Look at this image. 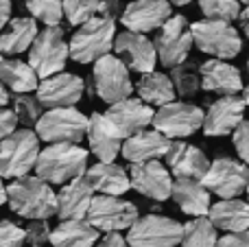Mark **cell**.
<instances>
[{"label": "cell", "instance_id": "1", "mask_svg": "<svg viewBox=\"0 0 249 247\" xmlns=\"http://www.w3.org/2000/svg\"><path fill=\"white\" fill-rule=\"evenodd\" d=\"M7 204L24 219H51L57 214V193L37 175H22L7 186Z\"/></svg>", "mask_w": 249, "mask_h": 247}, {"label": "cell", "instance_id": "2", "mask_svg": "<svg viewBox=\"0 0 249 247\" xmlns=\"http://www.w3.org/2000/svg\"><path fill=\"white\" fill-rule=\"evenodd\" d=\"M88 169V151L74 142H51L39 149L35 175L48 184H61L83 175Z\"/></svg>", "mask_w": 249, "mask_h": 247}, {"label": "cell", "instance_id": "3", "mask_svg": "<svg viewBox=\"0 0 249 247\" xmlns=\"http://www.w3.org/2000/svg\"><path fill=\"white\" fill-rule=\"evenodd\" d=\"M116 39V20L96 13L88 22L79 24L77 33L70 37V59L77 64H94L99 57L112 53Z\"/></svg>", "mask_w": 249, "mask_h": 247}, {"label": "cell", "instance_id": "4", "mask_svg": "<svg viewBox=\"0 0 249 247\" xmlns=\"http://www.w3.org/2000/svg\"><path fill=\"white\" fill-rule=\"evenodd\" d=\"M39 156V136L33 129H16L0 140V177L16 179L35 169Z\"/></svg>", "mask_w": 249, "mask_h": 247}, {"label": "cell", "instance_id": "5", "mask_svg": "<svg viewBox=\"0 0 249 247\" xmlns=\"http://www.w3.org/2000/svg\"><path fill=\"white\" fill-rule=\"evenodd\" d=\"M193 44L206 55L216 59H234L243 48V39L232 22L228 20H206L190 24Z\"/></svg>", "mask_w": 249, "mask_h": 247}, {"label": "cell", "instance_id": "6", "mask_svg": "<svg viewBox=\"0 0 249 247\" xmlns=\"http://www.w3.org/2000/svg\"><path fill=\"white\" fill-rule=\"evenodd\" d=\"M68 57V42H66L64 29L59 24L46 26L42 33H37V37L33 39V44L29 48V64L37 72L39 79L61 72L66 68Z\"/></svg>", "mask_w": 249, "mask_h": 247}, {"label": "cell", "instance_id": "7", "mask_svg": "<svg viewBox=\"0 0 249 247\" xmlns=\"http://www.w3.org/2000/svg\"><path fill=\"white\" fill-rule=\"evenodd\" d=\"M88 116L77 107H51L35 123V134L44 142H74L79 144L86 138Z\"/></svg>", "mask_w": 249, "mask_h": 247}, {"label": "cell", "instance_id": "8", "mask_svg": "<svg viewBox=\"0 0 249 247\" xmlns=\"http://www.w3.org/2000/svg\"><path fill=\"white\" fill-rule=\"evenodd\" d=\"M181 232L184 226L175 219L151 212L133 221L127 243L129 247H177V243H181Z\"/></svg>", "mask_w": 249, "mask_h": 247}, {"label": "cell", "instance_id": "9", "mask_svg": "<svg viewBox=\"0 0 249 247\" xmlns=\"http://www.w3.org/2000/svg\"><path fill=\"white\" fill-rule=\"evenodd\" d=\"M92 81H94V90L99 94V99H103L109 105L121 99H127L133 92L129 68L124 66V61L121 57L109 55V53L94 61Z\"/></svg>", "mask_w": 249, "mask_h": 247}, {"label": "cell", "instance_id": "10", "mask_svg": "<svg viewBox=\"0 0 249 247\" xmlns=\"http://www.w3.org/2000/svg\"><path fill=\"white\" fill-rule=\"evenodd\" d=\"M158 59L162 66L173 68L188 59V53L193 48V31L184 16H171L158 29V35L153 39Z\"/></svg>", "mask_w": 249, "mask_h": 247}, {"label": "cell", "instance_id": "11", "mask_svg": "<svg viewBox=\"0 0 249 247\" xmlns=\"http://www.w3.org/2000/svg\"><path fill=\"white\" fill-rule=\"evenodd\" d=\"M201 184L221 199H232L245 193L249 184V166L243 160L238 162L234 158L221 156L210 162L206 175L201 177Z\"/></svg>", "mask_w": 249, "mask_h": 247}, {"label": "cell", "instance_id": "12", "mask_svg": "<svg viewBox=\"0 0 249 247\" xmlns=\"http://www.w3.org/2000/svg\"><path fill=\"white\" fill-rule=\"evenodd\" d=\"M153 129L162 131L168 138H188L203 127V109L184 101H171L160 105L151 121Z\"/></svg>", "mask_w": 249, "mask_h": 247}, {"label": "cell", "instance_id": "13", "mask_svg": "<svg viewBox=\"0 0 249 247\" xmlns=\"http://www.w3.org/2000/svg\"><path fill=\"white\" fill-rule=\"evenodd\" d=\"M86 219L99 232H123L133 226L138 219V208L131 201L114 195H99L92 199Z\"/></svg>", "mask_w": 249, "mask_h": 247}, {"label": "cell", "instance_id": "14", "mask_svg": "<svg viewBox=\"0 0 249 247\" xmlns=\"http://www.w3.org/2000/svg\"><path fill=\"white\" fill-rule=\"evenodd\" d=\"M83 90H86V81L77 74L70 72H57L51 77L42 79L35 90V96L42 103V107H72L81 101Z\"/></svg>", "mask_w": 249, "mask_h": 247}, {"label": "cell", "instance_id": "15", "mask_svg": "<svg viewBox=\"0 0 249 247\" xmlns=\"http://www.w3.org/2000/svg\"><path fill=\"white\" fill-rule=\"evenodd\" d=\"M129 179H131V188L140 193L142 197L153 201H166L171 197L173 179L171 171L162 164L160 160H146L136 162L129 169Z\"/></svg>", "mask_w": 249, "mask_h": 247}, {"label": "cell", "instance_id": "16", "mask_svg": "<svg viewBox=\"0 0 249 247\" xmlns=\"http://www.w3.org/2000/svg\"><path fill=\"white\" fill-rule=\"evenodd\" d=\"M114 51L116 57H121L129 70H136V72L144 74L155 70L158 64V53L155 46L144 33H138V31H123L116 35L114 39Z\"/></svg>", "mask_w": 249, "mask_h": 247}, {"label": "cell", "instance_id": "17", "mask_svg": "<svg viewBox=\"0 0 249 247\" xmlns=\"http://www.w3.org/2000/svg\"><path fill=\"white\" fill-rule=\"evenodd\" d=\"M245 99L238 94H228L210 103L208 112L203 114V134L206 136H230L245 118Z\"/></svg>", "mask_w": 249, "mask_h": 247}, {"label": "cell", "instance_id": "18", "mask_svg": "<svg viewBox=\"0 0 249 247\" xmlns=\"http://www.w3.org/2000/svg\"><path fill=\"white\" fill-rule=\"evenodd\" d=\"M153 107L149 103H144L142 99H121L116 103H112L105 112L107 121L114 125V129L121 134V138H129L131 134L140 129H146L153 121Z\"/></svg>", "mask_w": 249, "mask_h": 247}, {"label": "cell", "instance_id": "19", "mask_svg": "<svg viewBox=\"0 0 249 247\" xmlns=\"http://www.w3.org/2000/svg\"><path fill=\"white\" fill-rule=\"evenodd\" d=\"M171 16L173 11L168 0H131L121 13V22L129 31L151 33L158 31Z\"/></svg>", "mask_w": 249, "mask_h": 247}, {"label": "cell", "instance_id": "20", "mask_svg": "<svg viewBox=\"0 0 249 247\" xmlns=\"http://www.w3.org/2000/svg\"><path fill=\"white\" fill-rule=\"evenodd\" d=\"M199 72H201V90L206 92H214V94L228 96V94H238L243 92V77L241 70L236 66L228 64L225 59H212L203 61L199 66Z\"/></svg>", "mask_w": 249, "mask_h": 247}, {"label": "cell", "instance_id": "21", "mask_svg": "<svg viewBox=\"0 0 249 247\" xmlns=\"http://www.w3.org/2000/svg\"><path fill=\"white\" fill-rule=\"evenodd\" d=\"M168 147H171V138L164 136L158 129H140L131 134L129 138L123 140L121 156L127 162L136 164V162H146V160H160L166 156Z\"/></svg>", "mask_w": 249, "mask_h": 247}, {"label": "cell", "instance_id": "22", "mask_svg": "<svg viewBox=\"0 0 249 247\" xmlns=\"http://www.w3.org/2000/svg\"><path fill=\"white\" fill-rule=\"evenodd\" d=\"M166 164L175 177H190V179H201L206 175L210 160L199 147L181 140H171V147L166 151Z\"/></svg>", "mask_w": 249, "mask_h": 247}, {"label": "cell", "instance_id": "23", "mask_svg": "<svg viewBox=\"0 0 249 247\" xmlns=\"http://www.w3.org/2000/svg\"><path fill=\"white\" fill-rule=\"evenodd\" d=\"M88 142H90V151L99 158V162H114L116 156L121 153L123 138L114 125L107 121L105 114L94 112L88 118Z\"/></svg>", "mask_w": 249, "mask_h": 247}, {"label": "cell", "instance_id": "24", "mask_svg": "<svg viewBox=\"0 0 249 247\" xmlns=\"http://www.w3.org/2000/svg\"><path fill=\"white\" fill-rule=\"evenodd\" d=\"M94 199V188L88 184L86 175L70 179L57 193V217L59 219H86Z\"/></svg>", "mask_w": 249, "mask_h": 247}, {"label": "cell", "instance_id": "25", "mask_svg": "<svg viewBox=\"0 0 249 247\" xmlns=\"http://www.w3.org/2000/svg\"><path fill=\"white\" fill-rule=\"evenodd\" d=\"M171 197L179 210L188 217H206L210 210V191L201 184V179L175 177L171 188Z\"/></svg>", "mask_w": 249, "mask_h": 247}, {"label": "cell", "instance_id": "26", "mask_svg": "<svg viewBox=\"0 0 249 247\" xmlns=\"http://www.w3.org/2000/svg\"><path fill=\"white\" fill-rule=\"evenodd\" d=\"M83 175H86L88 184L94 188V193H101V195L121 197L131 188L129 173L116 162H99V164L86 169Z\"/></svg>", "mask_w": 249, "mask_h": 247}, {"label": "cell", "instance_id": "27", "mask_svg": "<svg viewBox=\"0 0 249 247\" xmlns=\"http://www.w3.org/2000/svg\"><path fill=\"white\" fill-rule=\"evenodd\" d=\"M216 230L225 232H243L249 230V201H243L238 197L223 199L219 204L210 206L206 214Z\"/></svg>", "mask_w": 249, "mask_h": 247}, {"label": "cell", "instance_id": "28", "mask_svg": "<svg viewBox=\"0 0 249 247\" xmlns=\"http://www.w3.org/2000/svg\"><path fill=\"white\" fill-rule=\"evenodd\" d=\"M96 241L99 230L88 219H61L51 232L53 247H94Z\"/></svg>", "mask_w": 249, "mask_h": 247}, {"label": "cell", "instance_id": "29", "mask_svg": "<svg viewBox=\"0 0 249 247\" xmlns=\"http://www.w3.org/2000/svg\"><path fill=\"white\" fill-rule=\"evenodd\" d=\"M37 24L35 18H13L9 20V26L0 35V53L2 55H20L29 51L33 39L37 37Z\"/></svg>", "mask_w": 249, "mask_h": 247}, {"label": "cell", "instance_id": "30", "mask_svg": "<svg viewBox=\"0 0 249 247\" xmlns=\"http://www.w3.org/2000/svg\"><path fill=\"white\" fill-rule=\"evenodd\" d=\"M0 81L13 92V94H24L35 92L39 86V77L29 61L22 59H2L0 61Z\"/></svg>", "mask_w": 249, "mask_h": 247}, {"label": "cell", "instance_id": "31", "mask_svg": "<svg viewBox=\"0 0 249 247\" xmlns=\"http://www.w3.org/2000/svg\"><path fill=\"white\" fill-rule=\"evenodd\" d=\"M136 92L144 103L149 105H164L175 101V88H173V81L168 74L164 72H144L140 77V81L136 83Z\"/></svg>", "mask_w": 249, "mask_h": 247}, {"label": "cell", "instance_id": "32", "mask_svg": "<svg viewBox=\"0 0 249 247\" xmlns=\"http://www.w3.org/2000/svg\"><path fill=\"white\" fill-rule=\"evenodd\" d=\"M181 247H216V228L208 217H193L184 223Z\"/></svg>", "mask_w": 249, "mask_h": 247}, {"label": "cell", "instance_id": "33", "mask_svg": "<svg viewBox=\"0 0 249 247\" xmlns=\"http://www.w3.org/2000/svg\"><path fill=\"white\" fill-rule=\"evenodd\" d=\"M168 77L179 96H195L201 88V72L195 61H181V64L173 66Z\"/></svg>", "mask_w": 249, "mask_h": 247}, {"label": "cell", "instance_id": "34", "mask_svg": "<svg viewBox=\"0 0 249 247\" xmlns=\"http://www.w3.org/2000/svg\"><path fill=\"white\" fill-rule=\"evenodd\" d=\"M13 105V112L18 116V123L24 127H35V123L42 116V103L37 101V96H33L31 92H24V94H13V99L9 101Z\"/></svg>", "mask_w": 249, "mask_h": 247}, {"label": "cell", "instance_id": "35", "mask_svg": "<svg viewBox=\"0 0 249 247\" xmlns=\"http://www.w3.org/2000/svg\"><path fill=\"white\" fill-rule=\"evenodd\" d=\"M29 13L35 20L44 22L46 26H55L64 20V4L61 0H24Z\"/></svg>", "mask_w": 249, "mask_h": 247}, {"label": "cell", "instance_id": "36", "mask_svg": "<svg viewBox=\"0 0 249 247\" xmlns=\"http://www.w3.org/2000/svg\"><path fill=\"white\" fill-rule=\"evenodd\" d=\"M201 13L210 20H238L241 0H199Z\"/></svg>", "mask_w": 249, "mask_h": 247}, {"label": "cell", "instance_id": "37", "mask_svg": "<svg viewBox=\"0 0 249 247\" xmlns=\"http://www.w3.org/2000/svg\"><path fill=\"white\" fill-rule=\"evenodd\" d=\"M99 2L101 0H61L64 18L72 26H79L99 13Z\"/></svg>", "mask_w": 249, "mask_h": 247}, {"label": "cell", "instance_id": "38", "mask_svg": "<svg viewBox=\"0 0 249 247\" xmlns=\"http://www.w3.org/2000/svg\"><path fill=\"white\" fill-rule=\"evenodd\" d=\"M51 241V228H48L46 219H29L24 228V245H44Z\"/></svg>", "mask_w": 249, "mask_h": 247}, {"label": "cell", "instance_id": "39", "mask_svg": "<svg viewBox=\"0 0 249 247\" xmlns=\"http://www.w3.org/2000/svg\"><path fill=\"white\" fill-rule=\"evenodd\" d=\"M0 247H24V228L0 219Z\"/></svg>", "mask_w": 249, "mask_h": 247}, {"label": "cell", "instance_id": "40", "mask_svg": "<svg viewBox=\"0 0 249 247\" xmlns=\"http://www.w3.org/2000/svg\"><path fill=\"white\" fill-rule=\"evenodd\" d=\"M232 142H234V149H236L238 158L249 166V121L243 118L238 123V127L232 131Z\"/></svg>", "mask_w": 249, "mask_h": 247}, {"label": "cell", "instance_id": "41", "mask_svg": "<svg viewBox=\"0 0 249 247\" xmlns=\"http://www.w3.org/2000/svg\"><path fill=\"white\" fill-rule=\"evenodd\" d=\"M216 247H249V230L228 232L223 239H216Z\"/></svg>", "mask_w": 249, "mask_h": 247}, {"label": "cell", "instance_id": "42", "mask_svg": "<svg viewBox=\"0 0 249 247\" xmlns=\"http://www.w3.org/2000/svg\"><path fill=\"white\" fill-rule=\"evenodd\" d=\"M124 7H127V0H101L99 2V13L101 16H105V18L116 20V18H121Z\"/></svg>", "mask_w": 249, "mask_h": 247}, {"label": "cell", "instance_id": "43", "mask_svg": "<svg viewBox=\"0 0 249 247\" xmlns=\"http://www.w3.org/2000/svg\"><path fill=\"white\" fill-rule=\"evenodd\" d=\"M16 125H18V116L13 109H7V107H0V140L7 138L9 134L16 131Z\"/></svg>", "mask_w": 249, "mask_h": 247}, {"label": "cell", "instance_id": "44", "mask_svg": "<svg viewBox=\"0 0 249 247\" xmlns=\"http://www.w3.org/2000/svg\"><path fill=\"white\" fill-rule=\"evenodd\" d=\"M96 247H129V243L121 236V232H105L103 239L96 241Z\"/></svg>", "mask_w": 249, "mask_h": 247}, {"label": "cell", "instance_id": "45", "mask_svg": "<svg viewBox=\"0 0 249 247\" xmlns=\"http://www.w3.org/2000/svg\"><path fill=\"white\" fill-rule=\"evenodd\" d=\"M9 20H11V0H0V29H4Z\"/></svg>", "mask_w": 249, "mask_h": 247}, {"label": "cell", "instance_id": "46", "mask_svg": "<svg viewBox=\"0 0 249 247\" xmlns=\"http://www.w3.org/2000/svg\"><path fill=\"white\" fill-rule=\"evenodd\" d=\"M238 22H241L243 33H245L247 37H249V7L241 9V13H238Z\"/></svg>", "mask_w": 249, "mask_h": 247}, {"label": "cell", "instance_id": "47", "mask_svg": "<svg viewBox=\"0 0 249 247\" xmlns=\"http://www.w3.org/2000/svg\"><path fill=\"white\" fill-rule=\"evenodd\" d=\"M9 101H11V96H9V90L7 86H4L2 81H0V107H7Z\"/></svg>", "mask_w": 249, "mask_h": 247}, {"label": "cell", "instance_id": "48", "mask_svg": "<svg viewBox=\"0 0 249 247\" xmlns=\"http://www.w3.org/2000/svg\"><path fill=\"white\" fill-rule=\"evenodd\" d=\"M7 201V186L2 184V177H0V206Z\"/></svg>", "mask_w": 249, "mask_h": 247}, {"label": "cell", "instance_id": "49", "mask_svg": "<svg viewBox=\"0 0 249 247\" xmlns=\"http://www.w3.org/2000/svg\"><path fill=\"white\" fill-rule=\"evenodd\" d=\"M171 4H177V7H186V4H190L193 0H168Z\"/></svg>", "mask_w": 249, "mask_h": 247}, {"label": "cell", "instance_id": "50", "mask_svg": "<svg viewBox=\"0 0 249 247\" xmlns=\"http://www.w3.org/2000/svg\"><path fill=\"white\" fill-rule=\"evenodd\" d=\"M243 99H245V103L249 105V86H247V88H243Z\"/></svg>", "mask_w": 249, "mask_h": 247}, {"label": "cell", "instance_id": "51", "mask_svg": "<svg viewBox=\"0 0 249 247\" xmlns=\"http://www.w3.org/2000/svg\"><path fill=\"white\" fill-rule=\"evenodd\" d=\"M241 4H247V7H249V0H241Z\"/></svg>", "mask_w": 249, "mask_h": 247}, {"label": "cell", "instance_id": "52", "mask_svg": "<svg viewBox=\"0 0 249 247\" xmlns=\"http://www.w3.org/2000/svg\"><path fill=\"white\" fill-rule=\"evenodd\" d=\"M245 193H247V199H249V184H247V188H245Z\"/></svg>", "mask_w": 249, "mask_h": 247}, {"label": "cell", "instance_id": "53", "mask_svg": "<svg viewBox=\"0 0 249 247\" xmlns=\"http://www.w3.org/2000/svg\"><path fill=\"white\" fill-rule=\"evenodd\" d=\"M0 61H2V53H0Z\"/></svg>", "mask_w": 249, "mask_h": 247}, {"label": "cell", "instance_id": "54", "mask_svg": "<svg viewBox=\"0 0 249 247\" xmlns=\"http://www.w3.org/2000/svg\"><path fill=\"white\" fill-rule=\"evenodd\" d=\"M247 68H249V59H247Z\"/></svg>", "mask_w": 249, "mask_h": 247}, {"label": "cell", "instance_id": "55", "mask_svg": "<svg viewBox=\"0 0 249 247\" xmlns=\"http://www.w3.org/2000/svg\"><path fill=\"white\" fill-rule=\"evenodd\" d=\"M35 247H44V245H35Z\"/></svg>", "mask_w": 249, "mask_h": 247}]
</instances>
